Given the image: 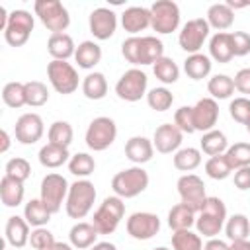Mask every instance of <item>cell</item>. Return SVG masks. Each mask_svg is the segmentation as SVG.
<instances>
[{
  "label": "cell",
  "instance_id": "obj_1",
  "mask_svg": "<svg viewBox=\"0 0 250 250\" xmlns=\"http://www.w3.org/2000/svg\"><path fill=\"white\" fill-rule=\"evenodd\" d=\"M121 55L133 66L154 64L164 57V43L154 35H131L121 43Z\"/></svg>",
  "mask_w": 250,
  "mask_h": 250
},
{
  "label": "cell",
  "instance_id": "obj_2",
  "mask_svg": "<svg viewBox=\"0 0 250 250\" xmlns=\"http://www.w3.org/2000/svg\"><path fill=\"white\" fill-rule=\"evenodd\" d=\"M227 223V207L223 203V199L207 195L205 203L201 205L197 217H195V229L197 234H203L207 238H215Z\"/></svg>",
  "mask_w": 250,
  "mask_h": 250
},
{
  "label": "cell",
  "instance_id": "obj_3",
  "mask_svg": "<svg viewBox=\"0 0 250 250\" xmlns=\"http://www.w3.org/2000/svg\"><path fill=\"white\" fill-rule=\"evenodd\" d=\"M148 172L143 166H131L121 172H117L111 180V189L121 199H131L141 195L148 188Z\"/></svg>",
  "mask_w": 250,
  "mask_h": 250
},
{
  "label": "cell",
  "instance_id": "obj_4",
  "mask_svg": "<svg viewBox=\"0 0 250 250\" xmlns=\"http://www.w3.org/2000/svg\"><path fill=\"white\" fill-rule=\"evenodd\" d=\"M96 203V188L90 180H76L68 188V195L64 201L66 215L70 219H84Z\"/></svg>",
  "mask_w": 250,
  "mask_h": 250
},
{
  "label": "cell",
  "instance_id": "obj_5",
  "mask_svg": "<svg viewBox=\"0 0 250 250\" xmlns=\"http://www.w3.org/2000/svg\"><path fill=\"white\" fill-rule=\"evenodd\" d=\"M33 12L51 33H64L70 25V14L59 0H35Z\"/></svg>",
  "mask_w": 250,
  "mask_h": 250
},
{
  "label": "cell",
  "instance_id": "obj_6",
  "mask_svg": "<svg viewBox=\"0 0 250 250\" xmlns=\"http://www.w3.org/2000/svg\"><path fill=\"white\" fill-rule=\"evenodd\" d=\"M123 215H125V203H123V199L117 197V195H109L94 211L92 225L96 227V230L100 234H111L119 227Z\"/></svg>",
  "mask_w": 250,
  "mask_h": 250
},
{
  "label": "cell",
  "instance_id": "obj_7",
  "mask_svg": "<svg viewBox=\"0 0 250 250\" xmlns=\"http://www.w3.org/2000/svg\"><path fill=\"white\" fill-rule=\"evenodd\" d=\"M117 137V125L111 117H105V115H100V117H94L86 129V135H84V141L88 145L90 150L94 152H102L105 148H109L113 145Z\"/></svg>",
  "mask_w": 250,
  "mask_h": 250
},
{
  "label": "cell",
  "instance_id": "obj_8",
  "mask_svg": "<svg viewBox=\"0 0 250 250\" xmlns=\"http://www.w3.org/2000/svg\"><path fill=\"white\" fill-rule=\"evenodd\" d=\"M68 182L64 176L57 174V172H51L47 174L43 180H41V195L39 199L45 203V207L51 211V213H59L62 203L66 201V195H68Z\"/></svg>",
  "mask_w": 250,
  "mask_h": 250
},
{
  "label": "cell",
  "instance_id": "obj_9",
  "mask_svg": "<svg viewBox=\"0 0 250 250\" xmlns=\"http://www.w3.org/2000/svg\"><path fill=\"white\" fill-rule=\"evenodd\" d=\"M180 25V6L172 0H156L150 6V27L156 33L168 35Z\"/></svg>",
  "mask_w": 250,
  "mask_h": 250
},
{
  "label": "cell",
  "instance_id": "obj_10",
  "mask_svg": "<svg viewBox=\"0 0 250 250\" xmlns=\"http://www.w3.org/2000/svg\"><path fill=\"white\" fill-rule=\"evenodd\" d=\"M146 84H148L146 74L141 68L133 66L125 70L115 82V94L123 102H139L143 96H146Z\"/></svg>",
  "mask_w": 250,
  "mask_h": 250
},
{
  "label": "cell",
  "instance_id": "obj_11",
  "mask_svg": "<svg viewBox=\"0 0 250 250\" xmlns=\"http://www.w3.org/2000/svg\"><path fill=\"white\" fill-rule=\"evenodd\" d=\"M35 20L31 16V12L27 10H14L10 12V20L4 31V39L10 47H21L27 43L31 31H33Z\"/></svg>",
  "mask_w": 250,
  "mask_h": 250
},
{
  "label": "cell",
  "instance_id": "obj_12",
  "mask_svg": "<svg viewBox=\"0 0 250 250\" xmlns=\"http://www.w3.org/2000/svg\"><path fill=\"white\" fill-rule=\"evenodd\" d=\"M47 78L51 86L62 96L72 94L78 88V72L66 61H51L47 64Z\"/></svg>",
  "mask_w": 250,
  "mask_h": 250
},
{
  "label": "cell",
  "instance_id": "obj_13",
  "mask_svg": "<svg viewBox=\"0 0 250 250\" xmlns=\"http://www.w3.org/2000/svg\"><path fill=\"white\" fill-rule=\"evenodd\" d=\"M209 31H211V27H209L205 18H193L182 25V31L178 35V43L189 55L199 53V49L203 47V43L209 37Z\"/></svg>",
  "mask_w": 250,
  "mask_h": 250
},
{
  "label": "cell",
  "instance_id": "obj_14",
  "mask_svg": "<svg viewBox=\"0 0 250 250\" xmlns=\"http://www.w3.org/2000/svg\"><path fill=\"white\" fill-rule=\"evenodd\" d=\"M176 188H178V195H180L182 203H186L195 213H199L201 205L207 199V191H205L203 180L199 176H195V174H184V176L178 178Z\"/></svg>",
  "mask_w": 250,
  "mask_h": 250
},
{
  "label": "cell",
  "instance_id": "obj_15",
  "mask_svg": "<svg viewBox=\"0 0 250 250\" xmlns=\"http://www.w3.org/2000/svg\"><path fill=\"white\" fill-rule=\"evenodd\" d=\"M125 227H127L129 236H133L135 240H148L154 234H158V230H160V219L154 213L137 211V213L129 215Z\"/></svg>",
  "mask_w": 250,
  "mask_h": 250
},
{
  "label": "cell",
  "instance_id": "obj_16",
  "mask_svg": "<svg viewBox=\"0 0 250 250\" xmlns=\"http://www.w3.org/2000/svg\"><path fill=\"white\" fill-rule=\"evenodd\" d=\"M88 27H90V33L96 39L105 41V39L113 37L115 29H117V14L111 8L100 6V8H96V10L90 12V16H88Z\"/></svg>",
  "mask_w": 250,
  "mask_h": 250
},
{
  "label": "cell",
  "instance_id": "obj_17",
  "mask_svg": "<svg viewBox=\"0 0 250 250\" xmlns=\"http://www.w3.org/2000/svg\"><path fill=\"white\" fill-rule=\"evenodd\" d=\"M14 133H16V141L18 143L35 145L37 141H41V137L45 133V123H43L39 113H33V111L31 113H23V115L18 117Z\"/></svg>",
  "mask_w": 250,
  "mask_h": 250
},
{
  "label": "cell",
  "instance_id": "obj_18",
  "mask_svg": "<svg viewBox=\"0 0 250 250\" xmlns=\"http://www.w3.org/2000/svg\"><path fill=\"white\" fill-rule=\"evenodd\" d=\"M191 107H193L195 131H201V133L213 131L215 125H217V119H219V104H217V100H213L211 96L209 98H201Z\"/></svg>",
  "mask_w": 250,
  "mask_h": 250
},
{
  "label": "cell",
  "instance_id": "obj_19",
  "mask_svg": "<svg viewBox=\"0 0 250 250\" xmlns=\"http://www.w3.org/2000/svg\"><path fill=\"white\" fill-rule=\"evenodd\" d=\"M184 141V133L174 125V123H162L156 127L154 137H152V145L158 152L162 154H170L180 150V145Z\"/></svg>",
  "mask_w": 250,
  "mask_h": 250
},
{
  "label": "cell",
  "instance_id": "obj_20",
  "mask_svg": "<svg viewBox=\"0 0 250 250\" xmlns=\"http://www.w3.org/2000/svg\"><path fill=\"white\" fill-rule=\"evenodd\" d=\"M121 25L127 33L137 35L150 27V8L145 6H129L121 14Z\"/></svg>",
  "mask_w": 250,
  "mask_h": 250
},
{
  "label": "cell",
  "instance_id": "obj_21",
  "mask_svg": "<svg viewBox=\"0 0 250 250\" xmlns=\"http://www.w3.org/2000/svg\"><path fill=\"white\" fill-rule=\"evenodd\" d=\"M152 154H154V145L150 139L146 137H131L127 143H125V156L135 164V166H141V164H146L148 160H152Z\"/></svg>",
  "mask_w": 250,
  "mask_h": 250
},
{
  "label": "cell",
  "instance_id": "obj_22",
  "mask_svg": "<svg viewBox=\"0 0 250 250\" xmlns=\"http://www.w3.org/2000/svg\"><path fill=\"white\" fill-rule=\"evenodd\" d=\"M4 234H6V242L14 248H23L29 242V223L20 217V215H12L6 221L4 227Z\"/></svg>",
  "mask_w": 250,
  "mask_h": 250
},
{
  "label": "cell",
  "instance_id": "obj_23",
  "mask_svg": "<svg viewBox=\"0 0 250 250\" xmlns=\"http://www.w3.org/2000/svg\"><path fill=\"white\" fill-rule=\"evenodd\" d=\"M47 51L53 61H68L76 53L74 39L68 33H51L47 41Z\"/></svg>",
  "mask_w": 250,
  "mask_h": 250
},
{
  "label": "cell",
  "instance_id": "obj_24",
  "mask_svg": "<svg viewBox=\"0 0 250 250\" xmlns=\"http://www.w3.org/2000/svg\"><path fill=\"white\" fill-rule=\"evenodd\" d=\"M98 230L92 223H84V221H78L76 225H72V229L68 230V240L74 248L78 250H84V248H92L98 240Z\"/></svg>",
  "mask_w": 250,
  "mask_h": 250
},
{
  "label": "cell",
  "instance_id": "obj_25",
  "mask_svg": "<svg viewBox=\"0 0 250 250\" xmlns=\"http://www.w3.org/2000/svg\"><path fill=\"white\" fill-rule=\"evenodd\" d=\"M209 27L217 29L219 31H225L229 29L232 23H234V12L225 4V2H217V4H211L207 8V16H205Z\"/></svg>",
  "mask_w": 250,
  "mask_h": 250
},
{
  "label": "cell",
  "instance_id": "obj_26",
  "mask_svg": "<svg viewBox=\"0 0 250 250\" xmlns=\"http://www.w3.org/2000/svg\"><path fill=\"white\" fill-rule=\"evenodd\" d=\"M209 57L215 62H229L234 53H232V41H230V33L227 31H219L209 39Z\"/></svg>",
  "mask_w": 250,
  "mask_h": 250
},
{
  "label": "cell",
  "instance_id": "obj_27",
  "mask_svg": "<svg viewBox=\"0 0 250 250\" xmlns=\"http://www.w3.org/2000/svg\"><path fill=\"white\" fill-rule=\"evenodd\" d=\"M211 57L203 55V53H193L188 55L184 61V72L191 78V80H203L211 74Z\"/></svg>",
  "mask_w": 250,
  "mask_h": 250
},
{
  "label": "cell",
  "instance_id": "obj_28",
  "mask_svg": "<svg viewBox=\"0 0 250 250\" xmlns=\"http://www.w3.org/2000/svg\"><path fill=\"white\" fill-rule=\"evenodd\" d=\"M23 195H25L23 182L2 176V180H0V199L6 207H18L23 201Z\"/></svg>",
  "mask_w": 250,
  "mask_h": 250
},
{
  "label": "cell",
  "instance_id": "obj_29",
  "mask_svg": "<svg viewBox=\"0 0 250 250\" xmlns=\"http://www.w3.org/2000/svg\"><path fill=\"white\" fill-rule=\"evenodd\" d=\"M195 217L197 213L188 207L186 203H178L174 205L170 211H168V227L176 232V230H186V229H191L195 225Z\"/></svg>",
  "mask_w": 250,
  "mask_h": 250
},
{
  "label": "cell",
  "instance_id": "obj_30",
  "mask_svg": "<svg viewBox=\"0 0 250 250\" xmlns=\"http://www.w3.org/2000/svg\"><path fill=\"white\" fill-rule=\"evenodd\" d=\"M74 61H76V64H78L80 68L90 70V68H94V66L102 61V47H100L96 41H82V43L76 47Z\"/></svg>",
  "mask_w": 250,
  "mask_h": 250
},
{
  "label": "cell",
  "instance_id": "obj_31",
  "mask_svg": "<svg viewBox=\"0 0 250 250\" xmlns=\"http://www.w3.org/2000/svg\"><path fill=\"white\" fill-rule=\"evenodd\" d=\"M39 162L41 166L45 168H59L62 164H68L70 160V154H68V148L64 146H59V145H53V143H47L39 148Z\"/></svg>",
  "mask_w": 250,
  "mask_h": 250
},
{
  "label": "cell",
  "instance_id": "obj_32",
  "mask_svg": "<svg viewBox=\"0 0 250 250\" xmlns=\"http://www.w3.org/2000/svg\"><path fill=\"white\" fill-rule=\"evenodd\" d=\"M229 148V141H227V135L219 129H213V131H207L203 133L201 141H199V150L205 152L207 156H217V154H225Z\"/></svg>",
  "mask_w": 250,
  "mask_h": 250
},
{
  "label": "cell",
  "instance_id": "obj_33",
  "mask_svg": "<svg viewBox=\"0 0 250 250\" xmlns=\"http://www.w3.org/2000/svg\"><path fill=\"white\" fill-rule=\"evenodd\" d=\"M225 234L230 242L236 240H246L250 234V219L244 213H234L230 217H227L225 223Z\"/></svg>",
  "mask_w": 250,
  "mask_h": 250
},
{
  "label": "cell",
  "instance_id": "obj_34",
  "mask_svg": "<svg viewBox=\"0 0 250 250\" xmlns=\"http://www.w3.org/2000/svg\"><path fill=\"white\" fill-rule=\"evenodd\" d=\"M82 94L88 98V100H104L105 94H107V80L102 72H90L84 76L82 80Z\"/></svg>",
  "mask_w": 250,
  "mask_h": 250
},
{
  "label": "cell",
  "instance_id": "obj_35",
  "mask_svg": "<svg viewBox=\"0 0 250 250\" xmlns=\"http://www.w3.org/2000/svg\"><path fill=\"white\" fill-rule=\"evenodd\" d=\"M51 211L45 207V203L41 199H29L23 207V219L29 223V227L37 229V227H45L51 221Z\"/></svg>",
  "mask_w": 250,
  "mask_h": 250
},
{
  "label": "cell",
  "instance_id": "obj_36",
  "mask_svg": "<svg viewBox=\"0 0 250 250\" xmlns=\"http://www.w3.org/2000/svg\"><path fill=\"white\" fill-rule=\"evenodd\" d=\"M207 92L213 100H227L234 94V80L229 74H215L207 82Z\"/></svg>",
  "mask_w": 250,
  "mask_h": 250
},
{
  "label": "cell",
  "instance_id": "obj_37",
  "mask_svg": "<svg viewBox=\"0 0 250 250\" xmlns=\"http://www.w3.org/2000/svg\"><path fill=\"white\" fill-rule=\"evenodd\" d=\"M201 164V150L193 146H186L174 152V168L180 172H191Z\"/></svg>",
  "mask_w": 250,
  "mask_h": 250
},
{
  "label": "cell",
  "instance_id": "obj_38",
  "mask_svg": "<svg viewBox=\"0 0 250 250\" xmlns=\"http://www.w3.org/2000/svg\"><path fill=\"white\" fill-rule=\"evenodd\" d=\"M47 137H49V143L68 148L72 139H74V131H72V125L68 121H53L49 125Z\"/></svg>",
  "mask_w": 250,
  "mask_h": 250
},
{
  "label": "cell",
  "instance_id": "obj_39",
  "mask_svg": "<svg viewBox=\"0 0 250 250\" xmlns=\"http://www.w3.org/2000/svg\"><path fill=\"white\" fill-rule=\"evenodd\" d=\"M152 72L154 76L162 82V84H174L180 78V66L170 59V57H162L152 64Z\"/></svg>",
  "mask_w": 250,
  "mask_h": 250
},
{
  "label": "cell",
  "instance_id": "obj_40",
  "mask_svg": "<svg viewBox=\"0 0 250 250\" xmlns=\"http://www.w3.org/2000/svg\"><path fill=\"white\" fill-rule=\"evenodd\" d=\"M96 170V160L88 152H76L68 160V172L78 176L80 180H86Z\"/></svg>",
  "mask_w": 250,
  "mask_h": 250
},
{
  "label": "cell",
  "instance_id": "obj_41",
  "mask_svg": "<svg viewBox=\"0 0 250 250\" xmlns=\"http://www.w3.org/2000/svg\"><path fill=\"white\" fill-rule=\"evenodd\" d=\"M172 248L174 250H203L201 234L186 229V230H176L172 234Z\"/></svg>",
  "mask_w": 250,
  "mask_h": 250
},
{
  "label": "cell",
  "instance_id": "obj_42",
  "mask_svg": "<svg viewBox=\"0 0 250 250\" xmlns=\"http://www.w3.org/2000/svg\"><path fill=\"white\" fill-rule=\"evenodd\" d=\"M47 102H49V90L43 82H39V80L25 82V105L41 107Z\"/></svg>",
  "mask_w": 250,
  "mask_h": 250
},
{
  "label": "cell",
  "instance_id": "obj_43",
  "mask_svg": "<svg viewBox=\"0 0 250 250\" xmlns=\"http://www.w3.org/2000/svg\"><path fill=\"white\" fill-rule=\"evenodd\" d=\"M2 102L8 107H14V109L25 105V84H21V82H8V84H4V88H2Z\"/></svg>",
  "mask_w": 250,
  "mask_h": 250
},
{
  "label": "cell",
  "instance_id": "obj_44",
  "mask_svg": "<svg viewBox=\"0 0 250 250\" xmlns=\"http://www.w3.org/2000/svg\"><path fill=\"white\" fill-rule=\"evenodd\" d=\"M146 104L150 109L154 111H166L172 107L174 104V94L164 88V86H158V88H152L148 94H146Z\"/></svg>",
  "mask_w": 250,
  "mask_h": 250
},
{
  "label": "cell",
  "instance_id": "obj_45",
  "mask_svg": "<svg viewBox=\"0 0 250 250\" xmlns=\"http://www.w3.org/2000/svg\"><path fill=\"white\" fill-rule=\"evenodd\" d=\"M205 172L213 180H227L232 174V166L225 154H217V156H209V160L205 162Z\"/></svg>",
  "mask_w": 250,
  "mask_h": 250
},
{
  "label": "cell",
  "instance_id": "obj_46",
  "mask_svg": "<svg viewBox=\"0 0 250 250\" xmlns=\"http://www.w3.org/2000/svg\"><path fill=\"white\" fill-rule=\"evenodd\" d=\"M225 156L230 162L232 170L250 166V143H234V145H230L227 148Z\"/></svg>",
  "mask_w": 250,
  "mask_h": 250
},
{
  "label": "cell",
  "instance_id": "obj_47",
  "mask_svg": "<svg viewBox=\"0 0 250 250\" xmlns=\"http://www.w3.org/2000/svg\"><path fill=\"white\" fill-rule=\"evenodd\" d=\"M4 176L8 178H14L18 182H25L29 176H31V164L21 158V156H16V158H10L4 166Z\"/></svg>",
  "mask_w": 250,
  "mask_h": 250
},
{
  "label": "cell",
  "instance_id": "obj_48",
  "mask_svg": "<svg viewBox=\"0 0 250 250\" xmlns=\"http://www.w3.org/2000/svg\"><path fill=\"white\" fill-rule=\"evenodd\" d=\"M174 125L182 131V133H195V125H193V107L191 105H182L176 109L174 113Z\"/></svg>",
  "mask_w": 250,
  "mask_h": 250
},
{
  "label": "cell",
  "instance_id": "obj_49",
  "mask_svg": "<svg viewBox=\"0 0 250 250\" xmlns=\"http://www.w3.org/2000/svg\"><path fill=\"white\" fill-rule=\"evenodd\" d=\"M229 113L234 121L238 123H246L250 119V98L246 96H240V98H234L230 104H229Z\"/></svg>",
  "mask_w": 250,
  "mask_h": 250
},
{
  "label": "cell",
  "instance_id": "obj_50",
  "mask_svg": "<svg viewBox=\"0 0 250 250\" xmlns=\"http://www.w3.org/2000/svg\"><path fill=\"white\" fill-rule=\"evenodd\" d=\"M55 242H57V240H55L53 232H51L49 229H45V227H37V229H33L31 234H29V244H31L35 250H49Z\"/></svg>",
  "mask_w": 250,
  "mask_h": 250
},
{
  "label": "cell",
  "instance_id": "obj_51",
  "mask_svg": "<svg viewBox=\"0 0 250 250\" xmlns=\"http://www.w3.org/2000/svg\"><path fill=\"white\" fill-rule=\"evenodd\" d=\"M232 41V53L234 57H244L250 53V33L246 31H232L230 33Z\"/></svg>",
  "mask_w": 250,
  "mask_h": 250
},
{
  "label": "cell",
  "instance_id": "obj_52",
  "mask_svg": "<svg viewBox=\"0 0 250 250\" xmlns=\"http://www.w3.org/2000/svg\"><path fill=\"white\" fill-rule=\"evenodd\" d=\"M232 80H234V90H238L240 94H250V66L240 68Z\"/></svg>",
  "mask_w": 250,
  "mask_h": 250
},
{
  "label": "cell",
  "instance_id": "obj_53",
  "mask_svg": "<svg viewBox=\"0 0 250 250\" xmlns=\"http://www.w3.org/2000/svg\"><path fill=\"white\" fill-rule=\"evenodd\" d=\"M234 186L240 191L250 189V166H244V168L234 170Z\"/></svg>",
  "mask_w": 250,
  "mask_h": 250
},
{
  "label": "cell",
  "instance_id": "obj_54",
  "mask_svg": "<svg viewBox=\"0 0 250 250\" xmlns=\"http://www.w3.org/2000/svg\"><path fill=\"white\" fill-rule=\"evenodd\" d=\"M203 250H229V244L225 240H219V238H209L203 244Z\"/></svg>",
  "mask_w": 250,
  "mask_h": 250
},
{
  "label": "cell",
  "instance_id": "obj_55",
  "mask_svg": "<svg viewBox=\"0 0 250 250\" xmlns=\"http://www.w3.org/2000/svg\"><path fill=\"white\" fill-rule=\"evenodd\" d=\"M8 148H10V135L6 129H2L0 131V152L4 154V152H8Z\"/></svg>",
  "mask_w": 250,
  "mask_h": 250
},
{
  "label": "cell",
  "instance_id": "obj_56",
  "mask_svg": "<svg viewBox=\"0 0 250 250\" xmlns=\"http://www.w3.org/2000/svg\"><path fill=\"white\" fill-rule=\"evenodd\" d=\"M229 250H250V240H236L229 244Z\"/></svg>",
  "mask_w": 250,
  "mask_h": 250
},
{
  "label": "cell",
  "instance_id": "obj_57",
  "mask_svg": "<svg viewBox=\"0 0 250 250\" xmlns=\"http://www.w3.org/2000/svg\"><path fill=\"white\" fill-rule=\"evenodd\" d=\"M8 20H10V14H8V10H6V8L0 4V31H6Z\"/></svg>",
  "mask_w": 250,
  "mask_h": 250
},
{
  "label": "cell",
  "instance_id": "obj_58",
  "mask_svg": "<svg viewBox=\"0 0 250 250\" xmlns=\"http://www.w3.org/2000/svg\"><path fill=\"white\" fill-rule=\"evenodd\" d=\"M90 250H117V246L113 244V242H107V240H104V242H96Z\"/></svg>",
  "mask_w": 250,
  "mask_h": 250
},
{
  "label": "cell",
  "instance_id": "obj_59",
  "mask_svg": "<svg viewBox=\"0 0 250 250\" xmlns=\"http://www.w3.org/2000/svg\"><path fill=\"white\" fill-rule=\"evenodd\" d=\"M225 4H227L232 12H234V10H238V8H246V6H250V2H234V0H227Z\"/></svg>",
  "mask_w": 250,
  "mask_h": 250
},
{
  "label": "cell",
  "instance_id": "obj_60",
  "mask_svg": "<svg viewBox=\"0 0 250 250\" xmlns=\"http://www.w3.org/2000/svg\"><path fill=\"white\" fill-rule=\"evenodd\" d=\"M49 250H74V246L68 244V242H55Z\"/></svg>",
  "mask_w": 250,
  "mask_h": 250
},
{
  "label": "cell",
  "instance_id": "obj_61",
  "mask_svg": "<svg viewBox=\"0 0 250 250\" xmlns=\"http://www.w3.org/2000/svg\"><path fill=\"white\" fill-rule=\"evenodd\" d=\"M244 125H246V131H248V133H250V119H248V121H246V123H244Z\"/></svg>",
  "mask_w": 250,
  "mask_h": 250
},
{
  "label": "cell",
  "instance_id": "obj_62",
  "mask_svg": "<svg viewBox=\"0 0 250 250\" xmlns=\"http://www.w3.org/2000/svg\"><path fill=\"white\" fill-rule=\"evenodd\" d=\"M152 250H170V248H166V246H158V248H152Z\"/></svg>",
  "mask_w": 250,
  "mask_h": 250
}]
</instances>
